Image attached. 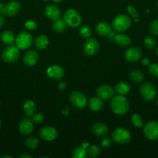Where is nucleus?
Returning <instances> with one entry per match:
<instances>
[{
	"mask_svg": "<svg viewBox=\"0 0 158 158\" xmlns=\"http://www.w3.org/2000/svg\"><path fill=\"white\" fill-rule=\"evenodd\" d=\"M58 87H59V89H61V90H63V89H64L65 88L67 87L66 83H65V82H60L58 85Z\"/></svg>",
	"mask_w": 158,
	"mask_h": 158,
	"instance_id": "42",
	"label": "nucleus"
},
{
	"mask_svg": "<svg viewBox=\"0 0 158 158\" xmlns=\"http://www.w3.org/2000/svg\"><path fill=\"white\" fill-rule=\"evenodd\" d=\"M33 37L27 32H21L15 38L16 46L21 50H25L30 47L33 43Z\"/></svg>",
	"mask_w": 158,
	"mask_h": 158,
	"instance_id": "7",
	"label": "nucleus"
},
{
	"mask_svg": "<svg viewBox=\"0 0 158 158\" xmlns=\"http://www.w3.org/2000/svg\"><path fill=\"white\" fill-rule=\"evenodd\" d=\"M91 29L88 26H83L79 29V35L85 39H88L91 35Z\"/></svg>",
	"mask_w": 158,
	"mask_h": 158,
	"instance_id": "32",
	"label": "nucleus"
},
{
	"mask_svg": "<svg viewBox=\"0 0 158 158\" xmlns=\"http://www.w3.org/2000/svg\"><path fill=\"white\" fill-rule=\"evenodd\" d=\"M44 120V117L42 114H34L33 115V121L36 123H41Z\"/></svg>",
	"mask_w": 158,
	"mask_h": 158,
	"instance_id": "38",
	"label": "nucleus"
},
{
	"mask_svg": "<svg viewBox=\"0 0 158 158\" xmlns=\"http://www.w3.org/2000/svg\"><path fill=\"white\" fill-rule=\"evenodd\" d=\"M19 157L20 158H32L33 156L29 155V154H20V155L19 156Z\"/></svg>",
	"mask_w": 158,
	"mask_h": 158,
	"instance_id": "45",
	"label": "nucleus"
},
{
	"mask_svg": "<svg viewBox=\"0 0 158 158\" xmlns=\"http://www.w3.org/2000/svg\"><path fill=\"white\" fill-rule=\"evenodd\" d=\"M34 45L35 47L39 50H43L46 49L49 45V40L47 36L45 35H40L36 38L34 41Z\"/></svg>",
	"mask_w": 158,
	"mask_h": 158,
	"instance_id": "22",
	"label": "nucleus"
},
{
	"mask_svg": "<svg viewBox=\"0 0 158 158\" xmlns=\"http://www.w3.org/2000/svg\"><path fill=\"white\" fill-rule=\"evenodd\" d=\"M44 11L46 17L53 22L59 19L61 15L60 9L55 5H48L45 7Z\"/></svg>",
	"mask_w": 158,
	"mask_h": 158,
	"instance_id": "17",
	"label": "nucleus"
},
{
	"mask_svg": "<svg viewBox=\"0 0 158 158\" xmlns=\"http://www.w3.org/2000/svg\"><path fill=\"white\" fill-rule=\"evenodd\" d=\"M74 158H85L87 157V151L83 147H77L74 149L72 153Z\"/></svg>",
	"mask_w": 158,
	"mask_h": 158,
	"instance_id": "29",
	"label": "nucleus"
},
{
	"mask_svg": "<svg viewBox=\"0 0 158 158\" xmlns=\"http://www.w3.org/2000/svg\"><path fill=\"white\" fill-rule=\"evenodd\" d=\"M156 54H157V56H158V46H157V47H156Z\"/></svg>",
	"mask_w": 158,
	"mask_h": 158,
	"instance_id": "49",
	"label": "nucleus"
},
{
	"mask_svg": "<svg viewBox=\"0 0 158 158\" xmlns=\"http://www.w3.org/2000/svg\"><path fill=\"white\" fill-rule=\"evenodd\" d=\"M4 6L5 5L0 3V15H3L4 14Z\"/></svg>",
	"mask_w": 158,
	"mask_h": 158,
	"instance_id": "46",
	"label": "nucleus"
},
{
	"mask_svg": "<svg viewBox=\"0 0 158 158\" xmlns=\"http://www.w3.org/2000/svg\"><path fill=\"white\" fill-rule=\"evenodd\" d=\"M142 64L143 66H149L150 64V60L148 58H144L142 60Z\"/></svg>",
	"mask_w": 158,
	"mask_h": 158,
	"instance_id": "43",
	"label": "nucleus"
},
{
	"mask_svg": "<svg viewBox=\"0 0 158 158\" xmlns=\"http://www.w3.org/2000/svg\"><path fill=\"white\" fill-rule=\"evenodd\" d=\"M115 91L119 95H126L130 91V86L126 82H119L116 85L114 88Z\"/></svg>",
	"mask_w": 158,
	"mask_h": 158,
	"instance_id": "25",
	"label": "nucleus"
},
{
	"mask_svg": "<svg viewBox=\"0 0 158 158\" xmlns=\"http://www.w3.org/2000/svg\"><path fill=\"white\" fill-rule=\"evenodd\" d=\"M157 8H158V0H157Z\"/></svg>",
	"mask_w": 158,
	"mask_h": 158,
	"instance_id": "51",
	"label": "nucleus"
},
{
	"mask_svg": "<svg viewBox=\"0 0 158 158\" xmlns=\"http://www.w3.org/2000/svg\"><path fill=\"white\" fill-rule=\"evenodd\" d=\"M129 78L135 83H140L143 80V73L139 69H133L129 73Z\"/></svg>",
	"mask_w": 158,
	"mask_h": 158,
	"instance_id": "27",
	"label": "nucleus"
},
{
	"mask_svg": "<svg viewBox=\"0 0 158 158\" xmlns=\"http://www.w3.org/2000/svg\"><path fill=\"white\" fill-rule=\"evenodd\" d=\"M0 127H1V119H0Z\"/></svg>",
	"mask_w": 158,
	"mask_h": 158,
	"instance_id": "50",
	"label": "nucleus"
},
{
	"mask_svg": "<svg viewBox=\"0 0 158 158\" xmlns=\"http://www.w3.org/2000/svg\"><path fill=\"white\" fill-rule=\"evenodd\" d=\"M150 31L153 35H158V19L153 20L150 26Z\"/></svg>",
	"mask_w": 158,
	"mask_h": 158,
	"instance_id": "37",
	"label": "nucleus"
},
{
	"mask_svg": "<svg viewBox=\"0 0 158 158\" xmlns=\"http://www.w3.org/2000/svg\"><path fill=\"white\" fill-rule=\"evenodd\" d=\"M156 39L153 36H147L146 37L145 40H144V46L147 49H153V48L156 46Z\"/></svg>",
	"mask_w": 158,
	"mask_h": 158,
	"instance_id": "33",
	"label": "nucleus"
},
{
	"mask_svg": "<svg viewBox=\"0 0 158 158\" xmlns=\"http://www.w3.org/2000/svg\"><path fill=\"white\" fill-rule=\"evenodd\" d=\"M139 91H140V94L143 98L147 101H151L154 100L157 94L156 86L153 83H149V82L142 84Z\"/></svg>",
	"mask_w": 158,
	"mask_h": 158,
	"instance_id": "6",
	"label": "nucleus"
},
{
	"mask_svg": "<svg viewBox=\"0 0 158 158\" xmlns=\"http://www.w3.org/2000/svg\"><path fill=\"white\" fill-rule=\"evenodd\" d=\"M67 25L66 23L64 22L63 19H59L56 20V21H54L52 24V28L54 29V31L57 32H62L66 29Z\"/></svg>",
	"mask_w": 158,
	"mask_h": 158,
	"instance_id": "28",
	"label": "nucleus"
},
{
	"mask_svg": "<svg viewBox=\"0 0 158 158\" xmlns=\"http://www.w3.org/2000/svg\"><path fill=\"white\" fill-rule=\"evenodd\" d=\"M148 69L151 75H153L155 77H158V63L149 64Z\"/></svg>",
	"mask_w": 158,
	"mask_h": 158,
	"instance_id": "36",
	"label": "nucleus"
},
{
	"mask_svg": "<svg viewBox=\"0 0 158 158\" xmlns=\"http://www.w3.org/2000/svg\"><path fill=\"white\" fill-rule=\"evenodd\" d=\"M23 111L26 117H30L35 114L36 104L33 100H26L23 104Z\"/></svg>",
	"mask_w": 158,
	"mask_h": 158,
	"instance_id": "24",
	"label": "nucleus"
},
{
	"mask_svg": "<svg viewBox=\"0 0 158 158\" xmlns=\"http://www.w3.org/2000/svg\"><path fill=\"white\" fill-rule=\"evenodd\" d=\"M131 19L126 15H118L114 18L112 23V26L116 31L119 32L128 30L131 26Z\"/></svg>",
	"mask_w": 158,
	"mask_h": 158,
	"instance_id": "3",
	"label": "nucleus"
},
{
	"mask_svg": "<svg viewBox=\"0 0 158 158\" xmlns=\"http://www.w3.org/2000/svg\"><path fill=\"white\" fill-rule=\"evenodd\" d=\"M131 120H132V123H133V124L138 128L142 127L143 125V123L142 118H141L140 116H139V114H133V115L132 116Z\"/></svg>",
	"mask_w": 158,
	"mask_h": 158,
	"instance_id": "34",
	"label": "nucleus"
},
{
	"mask_svg": "<svg viewBox=\"0 0 158 158\" xmlns=\"http://www.w3.org/2000/svg\"><path fill=\"white\" fill-rule=\"evenodd\" d=\"M25 26H26V28L27 29H29V30H34V29H37V24L36 22L33 21V20H28V21H26Z\"/></svg>",
	"mask_w": 158,
	"mask_h": 158,
	"instance_id": "39",
	"label": "nucleus"
},
{
	"mask_svg": "<svg viewBox=\"0 0 158 158\" xmlns=\"http://www.w3.org/2000/svg\"><path fill=\"white\" fill-rule=\"evenodd\" d=\"M157 105H158V100H157Z\"/></svg>",
	"mask_w": 158,
	"mask_h": 158,
	"instance_id": "52",
	"label": "nucleus"
},
{
	"mask_svg": "<svg viewBox=\"0 0 158 158\" xmlns=\"http://www.w3.org/2000/svg\"><path fill=\"white\" fill-rule=\"evenodd\" d=\"M110 106L112 112L117 115L125 114L129 110V103L128 100L122 95L112 97Z\"/></svg>",
	"mask_w": 158,
	"mask_h": 158,
	"instance_id": "1",
	"label": "nucleus"
},
{
	"mask_svg": "<svg viewBox=\"0 0 158 158\" xmlns=\"http://www.w3.org/2000/svg\"><path fill=\"white\" fill-rule=\"evenodd\" d=\"M144 135L150 140H158V122L152 120L148 122L143 128Z\"/></svg>",
	"mask_w": 158,
	"mask_h": 158,
	"instance_id": "9",
	"label": "nucleus"
},
{
	"mask_svg": "<svg viewBox=\"0 0 158 158\" xmlns=\"http://www.w3.org/2000/svg\"><path fill=\"white\" fill-rule=\"evenodd\" d=\"M20 57V49L17 46L9 45L3 49L2 52V58L3 61L8 63H12L17 61Z\"/></svg>",
	"mask_w": 158,
	"mask_h": 158,
	"instance_id": "5",
	"label": "nucleus"
},
{
	"mask_svg": "<svg viewBox=\"0 0 158 158\" xmlns=\"http://www.w3.org/2000/svg\"><path fill=\"white\" fill-rule=\"evenodd\" d=\"M63 20L67 26L71 28H77L81 23V16L77 10L70 9L64 12Z\"/></svg>",
	"mask_w": 158,
	"mask_h": 158,
	"instance_id": "2",
	"label": "nucleus"
},
{
	"mask_svg": "<svg viewBox=\"0 0 158 158\" xmlns=\"http://www.w3.org/2000/svg\"><path fill=\"white\" fill-rule=\"evenodd\" d=\"M102 146L103 148H109L112 145V139H110L109 137H105L103 140H102Z\"/></svg>",
	"mask_w": 158,
	"mask_h": 158,
	"instance_id": "40",
	"label": "nucleus"
},
{
	"mask_svg": "<svg viewBox=\"0 0 158 158\" xmlns=\"http://www.w3.org/2000/svg\"><path fill=\"white\" fill-rule=\"evenodd\" d=\"M127 10H128L129 13L133 16V18L134 19L135 22H139V14H138L137 11L136 10L134 7H133L132 6H129L127 7Z\"/></svg>",
	"mask_w": 158,
	"mask_h": 158,
	"instance_id": "35",
	"label": "nucleus"
},
{
	"mask_svg": "<svg viewBox=\"0 0 158 158\" xmlns=\"http://www.w3.org/2000/svg\"><path fill=\"white\" fill-rule=\"evenodd\" d=\"M21 9V5L19 2L11 1L4 6V14L8 16H13L16 15Z\"/></svg>",
	"mask_w": 158,
	"mask_h": 158,
	"instance_id": "14",
	"label": "nucleus"
},
{
	"mask_svg": "<svg viewBox=\"0 0 158 158\" xmlns=\"http://www.w3.org/2000/svg\"><path fill=\"white\" fill-rule=\"evenodd\" d=\"M40 137L44 141L51 142L55 140L58 137V133L52 127H43L40 131Z\"/></svg>",
	"mask_w": 158,
	"mask_h": 158,
	"instance_id": "10",
	"label": "nucleus"
},
{
	"mask_svg": "<svg viewBox=\"0 0 158 158\" xmlns=\"http://www.w3.org/2000/svg\"><path fill=\"white\" fill-rule=\"evenodd\" d=\"M114 41L117 45L121 47H126L131 43V40L129 37L124 33H118L115 36Z\"/></svg>",
	"mask_w": 158,
	"mask_h": 158,
	"instance_id": "21",
	"label": "nucleus"
},
{
	"mask_svg": "<svg viewBox=\"0 0 158 158\" xmlns=\"http://www.w3.org/2000/svg\"><path fill=\"white\" fill-rule=\"evenodd\" d=\"M115 89L108 85H102L96 89V95L102 100H108L114 95Z\"/></svg>",
	"mask_w": 158,
	"mask_h": 158,
	"instance_id": "12",
	"label": "nucleus"
},
{
	"mask_svg": "<svg viewBox=\"0 0 158 158\" xmlns=\"http://www.w3.org/2000/svg\"><path fill=\"white\" fill-rule=\"evenodd\" d=\"M108 127L106 124L103 123H94L91 127V132L93 134L98 137H102V136L105 135L108 133Z\"/></svg>",
	"mask_w": 158,
	"mask_h": 158,
	"instance_id": "19",
	"label": "nucleus"
},
{
	"mask_svg": "<svg viewBox=\"0 0 158 158\" xmlns=\"http://www.w3.org/2000/svg\"><path fill=\"white\" fill-rule=\"evenodd\" d=\"M19 130L24 135H29L33 131V121L30 118H24L19 123Z\"/></svg>",
	"mask_w": 158,
	"mask_h": 158,
	"instance_id": "15",
	"label": "nucleus"
},
{
	"mask_svg": "<svg viewBox=\"0 0 158 158\" xmlns=\"http://www.w3.org/2000/svg\"><path fill=\"white\" fill-rule=\"evenodd\" d=\"M111 31V26L106 22H101L96 26V32L101 36H107Z\"/></svg>",
	"mask_w": 158,
	"mask_h": 158,
	"instance_id": "20",
	"label": "nucleus"
},
{
	"mask_svg": "<svg viewBox=\"0 0 158 158\" xmlns=\"http://www.w3.org/2000/svg\"><path fill=\"white\" fill-rule=\"evenodd\" d=\"M39 143H40V141H39V140L37 137H29V138L26 139V141H25V145H26V148H29V149L33 150L38 147Z\"/></svg>",
	"mask_w": 158,
	"mask_h": 158,
	"instance_id": "30",
	"label": "nucleus"
},
{
	"mask_svg": "<svg viewBox=\"0 0 158 158\" xmlns=\"http://www.w3.org/2000/svg\"><path fill=\"white\" fill-rule=\"evenodd\" d=\"M53 2H60L63 1V0H52Z\"/></svg>",
	"mask_w": 158,
	"mask_h": 158,
	"instance_id": "48",
	"label": "nucleus"
},
{
	"mask_svg": "<svg viewBox=\"0 0 158 158\" xmlns=\"http://www.w3.org/2000/svg\"><path fill=\"white\" fill-rule=\"evenodd\" d=\"M142 56V50L137 46H133L127 49L125 52V58L127 61L134 63L140 60Z\"/></svg>",
	"mask_w": 158,
	"mask_h": 158,
	"instance_id": "13",
	"label": "nucleus"
},
{
	"mask_svg": "<svg viewBox=\"0 0 158 158\" xmlns=\"http://www.w3.org/2000/svg\"><path fill=\"white\" fill-rule=\"evenodd\" d=\"M70 101L74 107L80 110L85 108L88 103L85 95H84L82 93L79 92V91H73L72 93H71Z\"/></svg>",
	"mask_w": 158,
	"mask_h": 158,
	"instance_id": "8",
	"label": "nucleus"
},
{
	"mask_svg": "<svg viewBox=\"0 0 158 158\" xmlns=\"http://www.w3.org/2000/svg\"><path fill=\"white\" fill-rule=\"evenodd\" d=\"M2 157V158H12L13 157L11 155H8V154H5V155H3Z\"/></svg>",
	"mask_w": 158,
	"mask_h": 158,
	"instance_id": "47",
	"label": "nucleus"
},
{
	"mask_svg": "<svg viewBox=\"0 0 158 158\" xmlns=\"http://www.w3.org/2000/svg\"><path fill=\"white\" fill-rule=\"evenodd\" d=\"M101 149L97 145H91L87 150V155L90 157H96L100 155Z\"/></svg>",
	"mask_w": 158,
	"mask_h": 158,
	"instance_id": "31",
	"label": "nucleus"
},
{
	"mask_svg": "<svg viewBox=\"0 0 158 158\" xmlns=\"http://www.w3.org/2000/svg\"><path fill=\"white\" fill-rule=\"evenodd\" d=\"M116 33L115 32V31H112V30L111 32H109V33L108 34V35H107V37H108V39L109 40H111V41H114V39H115V36H116Z\"/></svg>",
	"mask_w": 158,
	"mask_h": 158,
	"instance_id": "41",
	"label": "nucleus"
},
{
	"mask_svg": "<svg viewBox=\"0 0 158 158\" xmlns=\"http://www.w3.org/2000/svg\"><path fill=\"white\" fill-rule=\"evenodd\" d=\"M48 77L54 80H60L64 76V69L58 65H53L46 69Z\"/></svg>",
	"mask_w": 158,
	"mask_h": 158,
	"instance_id": "16",
	"label": "nucleus"
},
{
	"mask_svg": "<svg viewBox=\"0 0 158 158\" xmlns=\"http://www.w3.org/2000/svg\"><path fill=\"white\" fill-rule=\"evenodd\" d=\"M39 60L38 52L36 50L31 49L26 52L23 56V62L24 64L27 66H33L37 63Z\"/></svg>",
	"mask_w": 158,
	"mask_h": 158,
	"instance_id": "18",
	"label": "nucleus"
},
{
	"mask_svg": "<svg viewBox=\"0 0 158 158\" xmlns=\"http://www.w3.org/2000/svg\"><path fill=\"white\" fill-rule=\"evenodd\" d=\"M131 138L132 136L130 132L125 128H117L112 134V140L119 144H126L129 143Z\"/></svg>",
	"mask_w": 158,
	"mask_h": 158,
	"instance_id": "4",
	"label": "nucleus"
},
{
	"mask_svg": "<svg viewBox=\"0 0 158 158\" xmlns=\"http://www.w3.org/2000/svg\"><path fill=\"white\" fill-rule=\"evenodd\" d=\"M5 23H6V21H5L4 17L2 16V15H0V29L4 26Z\"/></svg>",
	"mask_w": 158,
	"mask_h": 158,
	"instance_id": "44",
	"label": "nucleus"
},
{
	"mask_svg": "<svg viewBox=\"0 0 158 158\" xmlns=\"http://www.w3.org/2000/svg\"><path fill=\"white\" fill-rule=\"evenodd\" d=\"M1 40L4 44L12 45L15 41V35L11 31H4L1 35Z\"/></svg>",
	"mask_w": 158,
	"mask_h": 158,
	"instance_id": "26",
	"label": "nucleus"
},
{
	"mask_svg": "<svg viewBox=\"0 0 158 158\" xmlns=\"http://www.w3.org/2000/svg\"><path fill=\"white\" fill-rule=\"evenodd\" d=\"M88 106L92 111H100L103 107L102 100L98 97H91L88 101Z\"/></svg>",
	"mask_w": 158,
	"mask_h": 158,
	"instance_id": "23",
	"label": "nucleus"
},
{
	"mask_svg": "<svg viewBox=\"0 0 158 158\" xmlns=\"http://www.w3.org/2000/svg\"><path fill=\"white\" fill-rule=\"evenodd\" d=\"M99 49V43L94 38H88L84 44V52L89 56L95 55Z\"/></svg>",
	"mask_w": 158,
	"mask_h": 158,
	"instance_id": "11",
	"label": "nucleus"
}]
</instances>
